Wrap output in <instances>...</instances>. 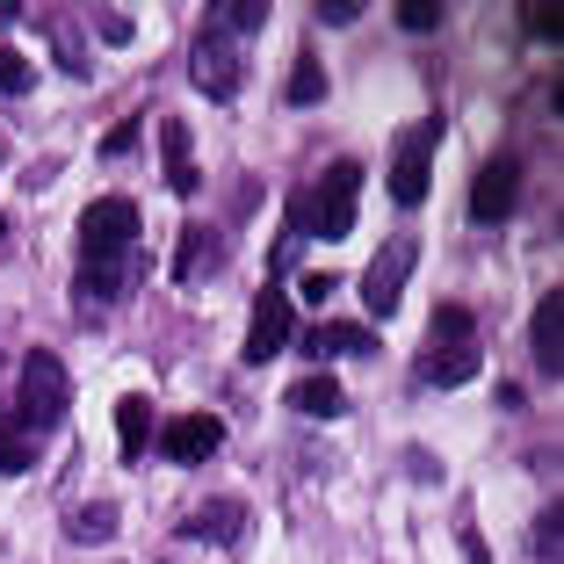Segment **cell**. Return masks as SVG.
<instances>
[{
    "label": "cell",
    "instance_id": "cell-25",
    "mask_svg": "<svg viewBox=\"0 0 564 564\" xmlns=\"http://www.w3.org/2000/svg\"><path fill=\"white\" fill-rule=\"evenodd\" d=\"M557 550H564V514H557V507H543V514H535V557L557 564Z\"/></svg>",
    "mask_w": 564,
    "mask_h": 564
},
{
    "label": "cell",
    "instance_id": "cell-8",
    "mask_svg": "<svg viewBox=\"0 0 564 564\" xmlns=\"http://www.w3.org/2000/svg\"><path fill=\"white\" fill-rule=\"evenodd\" d=\"M188 80H196L210 101H232L239 95V51L225 44L217 30H203L196 44H188Z\"/></svg>",
    "mask_w": 564,
    "mask_h": 564
},
{
    "label": "cell",
    "instance_id": "cell-33",
    "mask_svg": "<svg viewBox=\"0 0 564 564\" xmlns=\"http://www.w3.org/2000/svg\"><path fill=\"white\" fill-rule=\"evenodd\" d=\"M0 239H8V217H0Z\"/></svg>",
    "mask_w": 564,
    "mask_h": 564
},
{
    "label": "cell",
    "instance_id": "cell-26",
    "mask_svg": "<svg viewBox=\"0 0 564 564\" xmlns=\"http://www.w3.org/2000/svg\"><path fill=\"white\" fill-rule=\"evenodd\" d=\"M30 87H36L30 58H22V51H0V95H30Z\"/></svg>",
    "mask_w": 564,
    "mask_h": 564
},
{
    "label": "cell",
    "instance_id": "cell-30",
    "mask_svg": "<svg viewBox=\"0 0 564 564\" xmlns=\"http://www.w3.org/2000/svg\"><path fill=\"white\" fill-rule=\"evenodd\" d=\"M312 15H318V22H326V30H348V22H355V15H362V8H355V0H318Z\"/></svg>",
    "mask_w": 564,
    "mask_h": 564
},
{
    "label": "cell",
    "instance_id": "cell-24",
    "mask_svg": "<svg viewBox=\"0 0 564 564\" xmlns=\"http://www.w3.org/2000/svg\"><path fill=\"white\" fill-rule=\"evenodd\" d=\"M442 0H399V30H413V36H427V30H442Z\"/></svg>",
    "mask_w": 564,
    "mask_h": 564
},
{
    "label": "cell",
    "instance_id": "cell-2",
    "mask_svg": "<svg viewBox=\"0 0 564 564\" xmlns=\"http://www.w3.org/2000/svg\"><path fill=\"white\" fill-rule=\"evenodd\" d=\"M355 188H362V166H355V160H333L326 174H318V182L290 203V225H297V232H318V239H348L355 232V210H362V203H355Z\"/></svg>",
    "mask_w": 564,
    "mask_h": 564
},
{
    "label": "cell",
    "instance_id": "cell-31",
    "mask_svg": "<svg viewBox=\"0 0 564 564\" xmlns=\"http://www.w3.org/2000/svg\"><path fill=\"white\" fill-rule=\"evenodd\" d=\"M304 297H312V304L333 297V275H326V268H312V275H304Z\"/></svg>",
    "mask_w": 564,
    "mask_h": 564
},
{
    "label": "cell",
    "instance_id": "cell-9",
    "mask_svg": "<svg viewBox=\"0 0 564 564\" xmlns=\"http://www.w3.org/2000/svg\"><path fill=\"white\" fill-rule=\"evenodd\" d=\"M290 348V297H282V282L268 275V290L253 297V333H247V362H275V355Z\"/></svg>",
    "mask_w": 564,
    "mask_h": 564
},
{
    "label": "cell",
    "instance_id": "cell-13",
    "mask_svg": "<svg viewBox=\"0 0 564 564\" xmlns=\"http://www.w3.org/2000/svg\"><path fill=\"white\" fill-rule=\"evenodd\" d=\"M529 348H535V369H543V377H564V297H557V290L535 304V318H529Z\"/></svg>",
    "mask_w": 564,
    "mask_h": 564
},
{
    "label": "cell",
    "instance_id": "cell-10",
    "mask_svg": "<svg viewBox=\"0 0 564 564\" xmlns=\"http://www.w3.org/2000/svg\"><path fill=\"white\" fill-rule=\"evenodd\" d=\"M247 529H253V507H247V499H232V492L203 499L196 514L182 521V535H196V543H210V550H232Z\"/></svg>",
    "mask_w": 564,
    "mask_h": 564
},
{
    "label": "cell",
    "instance_id": "cell-28",
    "mask_svg": "<svg viewBox=\"0 0 564 564\" xmlns=\"http://www.w3.org/2000/svg\"><path fill=\"white\" fill-rule=\"evenodd\" d=\"M131 145H138V117H123V123L101 131V160H117V152H131Z\"/></svg>",
    "mask_w": 564,
    "mask_h": 564
},
{
    "label": "cell",
    "instance_id": "cell-15",
    "mask_svg": "<svg viewBox=\"0 0 564 564\" xmlns=\"http://www.w3.org/2000/svg\"><path fill=\"white\" fill-rule=\"evenodd\" d=\"M304 355L326 362V355H377V333L369 326H348V318H333V326H312L304 333Z\"/></svg>",
    "mask_w": 564,
    "mask_h": 564
},
{
    "label": "cell",
    "instance_id": "cell-17",
    "mask_svg": "<svg viewBox=\"0 0 564 564\" xmlns=\"http://www.w3.org/2000/svg\"><path fill=\"white\" fill-rule=\"evenodd\" d=\"M290 413H304V420H340L348 413V391L333 377H297L290 383Z\"/></svg>",
    "mask_w": 564,
    "mask_h": 564
},
{
    "label": "cell",
    "instance_id": "cell-22",
    "mask_svg": "<svg viewBox=\"0 0 564 564\" xmlns=\"http://www.w3.org/2000/svg\"><path fill=\"white\" fill-rule=\"evenodd\" d=\"M30 464H36V442L22 427H8V420H0V478H22Z\"/></svg>",
    "mask_w": 564,
    "mask_h": 564
},
{
    "label": "cell",
    "instance_id": "cell-16",
    "mask_svg": "<svg viewBox=\"0 0 564 564\" xmlns=\"http://www.w3.org/2000/svg\"><path fill=\"white\" fill-rule=\"evenodd\" d=\"M217 261H225V247H217V225H188V232H182V253H174V282H203Z\"/></svg>",
    "mask_w": 564,
    "mask_h": 564
},
{
    "label": "cell",
    "instance_id": "cell-11",
    "mask_svg": "<svg viewBox=\"0 0 564 564\" xmlns=\"http://www.w3.org/2000/svg\"><path fill=\"white\" fill-rule=\"evenodd\" d=\"M217 442H225V420H217V413H182V420H166V456H174V464H210Z\"/></svg>",
    "mask_w": 564,
    "mask_h": 564
},
{
    "label": "cell",
    "instance_id": "cell-21",
    "mask_svg": "<svg viewBox=\"0 0 564 564\" xmlns=\"http://www.w3.org/2000/svg\"><path fill=\"white\" fill-rule=\"evenodd\" d=\"M290 101H297V109H318V101H326V66H318L312 51H304L297 73H290Z\"/></svg>",
    "mask_w": 564,
    "mask_h": 564
},
{
    "label": "cell",
    "instance_id": "cell-18",
    "mask_svg": "<svg viewBox=\"0 0 564 564\" xmlns=\"http://www.w3.org/2000/svg\"><path fill=\"white\" fill-rule=\"evenodd\" d=\"M117 499H87V507H73V521H66V535L73 543H87V550H101V543H117Z\"/></svg>",
    "mask_w": 564,
    "mask_h": 564
},
{
    "label": "cell",
    "instance_id": "cell-23",
    "mask_svg": "<svg viewBox=\"0 0 564 564\" xmlns=\"http://www.w3.org/2000/svg\"><path fill=\"white\" fill-rule=\"evenodd\" d=\"M51 51H58V66H66L73 80H87V44H80L73 22H51Z\"/></svg>",
    "mask_w": 564,
    "mask_h": 564
},
{
    "label": "cell",
    "instance_id": "cell-5",
    "mask_svg": "<svg viewBox=\"0 0 564 564\" xmlns=\"http://www.w3.org/2000/svg\"><path fill=\"white\" fill-rule=\"evenodd\" d=\"M117 253H138V203L101 196L80 210V261H117Z\"/></svg>",
    "mask_w": 564,
    "mask_h": 564
},
{
    "label": "cell",
    "instance_id": "cell-29",
    "mask_svg": "<svg viewBox=\"0 0 564 564\" xmlns=\"http://www.w3.org/2000/svg\"><path fill=\"white\" fill-rule=\"evenodd\" d=\"M521 15H529L535 36H564V8H550V0H535V8H521Z\"/></svg>",
    "mask_w": 564,
    "mask_h": 564
},
{
    "label": "cell",
    "instance_id": "cell-1",
    "mask_svg": "<svg viewBox=\"0 0 564 564\" xmlns=\"http://www.w3.org/2000/svg\"><path fill=\"white\" fill-rule=\"evenodd\" d=\"M420 377L434 383V391H456V383L478 377V318L464 312V304H442L427 326V340H420Z\"/></svg>",
    "mask_w": 564,
    "mask_h": 564
},
{
    "label": "cell",
    "instance_id": "cell-27",
    "mask_svg": "<svg viewBox=\"0 0 564 564\" xmlns=\"http://www.w3.org/2000/svg\"><path fill=\"white\" fill-rule=\"evenodd\" d=\"M95 36H101V44H131V36H138V22L123 15V8H101V15H95Z\"/></svg>",
    "mask_w": 564,
    "mask_h": 564
},
{
    "label": "cell",
    "instance_id": "cell-32",
    "mask_svg": "<svg viewBox=\"0 0 564 564\" xmlns=\"http://www.w3.org/2000/svg\"><path fill=\"white\" fill-rule=\"evenodd\" d=\"M15 15H22V0H0V30H8Z\"/></svg>",
    "mask_w": 564,
    "mask_h": 564
},
{
    "label": "cell",
    "instance_id": "cell-19",
    "mask_svg": "<svg viewBox=\"0 0 564 564\" xmlns=\"http://www.w3.org/2000/svg\"><path fill=\"white\" fill-rule=\"evenodd\" d=\"M268 15H275L268 0H217V8H210V30L225 36V44H232V36H253Z\"/></svg>",
    "mask_w": 564,
    "mask_h": 564
},
{
    "label": "cell",
    "instance_id": "cell-4",
    "mask_svg": "<svg viewBox=\"0 0 564 564\" xmlns=\"http://www.w3.org/2000/svg\"><path fill=\"white\" fill-rule=\"evenodd\" d=\"M434 145H442V117H420L413 131L399 138V152H391V203H399V210H420V203H427Z\"/></svg>",
    "mask_w": 564,
    "mask_h": 564
},
{
    "label": "cell",
    "instance_id": "cell-6",
    "mask_svg": "<svg viewBox=\"0 0 564 564\" xmlns=\"http://www.w3.org/2000/svg\"><path fill=\"white\" fill-rule=\"evenodd\" d=\"M413 261H420L413 239H391V247H377V261H369V275H362V304H369V318H399Z\"/></svg>",
    "mask_w": 564,
    "mask_h": 564
},
{
    "label": "cell",
    "instance_id": "cell-7",
    "mask_svg": "<svg viewBox=\"0 0 564 564\" xmlns=\"http://www.w3.org/2000/svg\"><path fill=\"white\" fill-rule=\"evenodd\" d=\"M521 203V160L514 152H492V160L478 166V182H470V217L478 225H507Z\"/></svg>",
    "mask_w": 564,
    "mask_h": 564
},
{
    "label": "cell",
    "instance_id": "cell-3",
    "mask_svg": "<svg viewBox=\"0 0 564 564\" xmlns=\"http://www.w3.org/2000/svg\"><path fill=\"white\" fill-rule=\"evenodd\" d=\"M66 405H73V377H66V362L51 348H30L22 355V391H15V420H22V434H51L58 420H66Z\"/></svg>",
    "mask_w": 564,
    "mask_h": 564
},
{
    "label": "cell",
    "instance_id": "cell-20",
    "mask_svg": "<svg viewBox=\"0 0 564 564\" xmlns=\"http://www.w3.org/2000/svg\"><path fill=\"white\" fill-rule=\"evenodd\" d=\"M117 442H123V456H145V442H152V399H117Z\"/></svg>",
    "mask_w": 564,
    "mask_h": 564
},
{
    "label": "cell",
    "instance_id": "cell-12",
    "mask_svg": "<svg viewBox=\"0 0 564 564\" xmlns=\"http://www.w3.org/2000/svg\"><path fill=\"white\" fill-rule=\"evenodd\" d=\"M131 275H138V253H117V261H80L73 297H80L87 312H101V304H117L123 290H131Z\"/></svg>",
    "mask_w": 564,
    "mask_h": 564
},
{
    "label": "cell",
    "instance_id": "cell-14",
    "mask_svg": "<svg viewBox=\"0 0 564 564\" xmlns=\"http://www.w3.org/2000/svg\"><path fill=\"white\" fill-rule=\"evenodd\" d=\"M160 152H166V182H174V196H196L203 174H196V138H188L182 117H166V123H160Z\"/></svg>",
    "mask_w": 564,
    "mask_h": 564
}]
</instances>
